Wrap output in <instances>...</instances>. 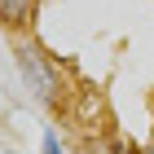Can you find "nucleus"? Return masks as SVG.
Returning <instances> with one entry per match:
<instances>
[{
	"label": "nucleus",
	"mask_w": 154,
	"mask_h": 154,
	"mask_svg": "<svg viewBox=\"0 0 154 154\" xmlns=\"http://www.w3.org/2000/svg\"><path fill=\"white\" fill-rule=\"evenodd\" d=\"M13 66H18V79L31 93V101H40L44 110L62 106V71L31 35H13Z\"/></svg>",
	"instance_id": "1"
},
{
	"label": "nucleus",
	"mask_w": 154,
	"mask_h": 154,
	"mask_svg": "<svg viewBox=\"0 0 154 154\" xmlns=\"http://www.w3.org/2000/svg\"><path fill=\"white\" fill-rule=\"evenodd\" d=\"M40 18V0H0V26L9 35H31Z\"/></svg>",
	"instance_id": "2"
},
{
	"label": "nucleus",
	"mask_w": 154,
	"mask_h": 154,
	"mask_svg": "<svg viewBox=\"0 0 154 154\" xmlns=\"http://www.w3.org/2000/svg\"><path fill=\"white\" fill-rule=\"evenodd\" d=\"M40 154H66V150H62V137L53 128H44V137H40Z\"/></svg>",
	"instance_id": "3"
},
{
	"label": "nucleus",
	"mask_w": 154,
	"mask_h": 154,
	"mask_svg": "<svg viewBox=\"0 0 154 154\" xmlns=\"http://www.w3.org/2000/svg\"><path fill=\"white\" fill-rule=\"evenodd\" d=\"M106 154H145V150H141V145H132V141H119V137H115V141H106Z\"/></svg>",
	"instance_id": "4"
},
{
	"label": "nucleus",
	"mask_w": 154,
	"mask_h": 154,
	"mask_svg": "<svg viewBox=\"0 0 154 154\" xmlns=\"http://www.w3.org/2000/svg\"><path fill=\"white\" fill-rule=\"evenodd\" d=\"M145 154H154V132H150V145H145Z\"/></svg>",
	"instance_id": "5"
},
{
	"label": "nucleus",
	"mask_w": 154,
	"mask_h": 154,
	"mask_svg": "<svg viewBox=\"0 0 154 154\" xmlns=\"http://www.w3.org/2000/svg\"><path fill=\"white\" fill-rule=\"evenodd\" d=\"M5 154H18V150H5Z\"/></svg>",
	"instance_id": "6"
}]
</instances>
